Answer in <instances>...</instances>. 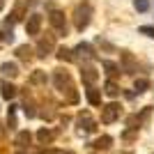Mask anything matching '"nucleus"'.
<instances>
[{
    "instance_id": "nucleus-1",
    "label": "nucleus",
    "mask_w": 154,
    "mask_h": 154,
    "mask_svg": "<svg viewBox=\"0 0 154 154\" xmlns=\"http://www.w3.org/2000/svg\"><path fill=\"white\" fill-rule=\"evenodd\" d=\"M53 83H55V88H58L60 92H67V97H69L71 103L78 101V94H76V90H74V85H71V76H69L64 69H58V71H55Z\"/></svg>"
},
{
    "instance_id": "nucleus-2",
    "label": "nucleus",
    "mask_w": 154,
    "mask_h": 154,
    "mask_svg": "<svg viewBox=\"0 0 154 154\" xmlns=\"http://www.w3.org/2000/svg\"><path fill=\"white\" fill-rule=\"evenodd\" d=\"M92 21V7L88 5V2H83V5L76 7V12H74V26H76V30L83 32L85 28L90 26Z\"/></svg>"
},
{
    "instance_id": "nucleus-3",
    "label": "nucleus",
    "mask_w": 154,
    "mask_h": 154,
    "mask_svg": "<svg viewBox=\"0 0 154 154\" xmlns=\"http://www.w3.org/2000/svg\"><path fill=\"white\" fill-rule=\"evenodd\" d=\"M120 115H122V106H120V103L110 101V103H106V106H101V122L110 124V122H115Z\"/></svg>"
},
{
    "instance_id": "nucleus-4",
    "label": "nucleus",
    "mask_w": 154,
    "mask_h": 154,
    "mask_svg": "<svg viewBox=\"0 0 154 154\" xmlns=\"http://www.w3.org/2000/svg\"><path fill=\"white\" fill-rule=\"evenodd\" d=\"M48 21H51V26L55 28L60 35H67V21H64V14H62V12H58V9H55V12H51Z\"/></svg>"
},
{
    "instance_id": "nucleus-5",
    "label": "nucleus",
    "mask_w": 154,
    "mask_h": 154,
    "mask_svg": "<svg viewBox=\"0 0 154 154\" xmlns=\"http://www.w3.org/2000/svg\"><path fill=\"white\" fill-rule=\"evenodd\" d=\"M39 30H42V16L39 14H30L26 21V32L35 37V35H39Z\"/></svg>"
},
{
    "instance_id": "nucleus-6",
    "label": "nucleus",
    "mask_w": 154,
    "mask_h": 154,
    "mask_svg": "<svg viewBox=\"0 0 154 154\" xmlns=\"http://www.w3.org/2000/svg\"><path fill=\"white\" fill-rule=\"evenodd\" d=\"M81 78H83L85 85H94L97 78H99V74H97V69L92 64H83V67H81Z\"/></svg>"
},
{
    "instance_id": "nucleus-7",
    "label": "nucleus",
    "mask_w": 154,
    "mask_h": 154,
    "mask_svg": "<svg viewBox=\"0 0 154 154\" xmlns=\"http://www.w3.org/2000/svg\"><path fill=\"white\" fill-rule=\"evenodd\" d=\"M76 124H78V129L81 131H85V134H90V131H94V120H92V115L90 113H81L78 115V120H76Z\"/></svg>"
},
{
    "instance_id": "nucleus-8",
    "label": "nucleus",
    "mask_w": 154,
    "mask_h": 154,
    "mask_svg": "<svg viewBox=\"0 0 154 154\" xmlns=\"http://www.w3.org/2000/svg\"><path fill=\"white\" fill-rule=\"evenodd\" d=\"M120 60H122V71H127V74H134L136 69H138V64H136L134 55L129 51H122L120 53Z\"/></svg>"
},
{
    "instance_id": "nucleus-9",
    "label": "nucleus",
    "mask_w": 154,
    "mask_h": 154,
    "mask_svg": "<svg viewBox=\"0 0 154 154\" xmlns=\"http://www.w3.org/2000/svg\"><path fill=\"white\" fill-rule=\"evenodd\" d=\"M51 51H53V37H51V35H48V37H42V39H39V44H37V55H39V58H46Z\"/></svg>"
},
{
    "instance_id": "nucleus-10",
    "label": "nucleus",
    "mask_w": 154,
    "mask_h": 154,
    "mask_svg": "<svg viewBox=\"0 0 154 154\" xmlns=\"http://www.w3.org/2000/svg\"><path fill=\"white\" fill-rule=\"evenodd\" d=\"M85 97H88V101H90L92 106H99V103H101V92L97 90L94 85H88V90H85Z\"/></svg>"
},
{
    "instance_id": "nucleus-11",
    "label": "nucleus",
    "mask_w": 154,
    "mask_h": 154,
    "mask_svg": "<svg viewBox=\"0 0 154 154\" xmlns=\"http://www.w3.org/2000/svg\"><path fill=\"white\" fill-rule=\"evenodd\" d=\"M74 53H78V55H81L83 60H92V58H94V51H92V46H90V44H83V42L76 46V51H74Z\"/></svg>"
},
{
    "instance_id": "nucleus-12",
    "label": "nucleus",
    "mask_w": 154,
    "mask_h": 154,
    "mask_svg": "<svg viewBox=\"0 0 154 154\" xmlns=\"http://www.w3.org/2000/svg\"><path fill=\"white\" fill-rule=\"evenodd\" d=\"M53 138H55V131H51V129H39L37 131V140L42 143V145L53 143Z\"/></svg>"
},
{
    "instance_id": "nucleus-13",
    "label": "nucleus",
    "mask_w": 154,
    "mask_h": 154,
    "mask_svg": "<svg viewBox=\"0 0 154 154\" xmlns=\"http://www.w3.org/2000/svg\"><path fill=\"white\" fill-rule=\"evenodd\" d=\"M110 145H113V138H110V136H101V138H97V140L92 143V147H94V149H101V152L110 149Z\"/></svg>"
},
{
    "instance_id": "nucleus-14",
    "label": "nucleus",
    "mask_w": 154,
    "mask_h": 154,
    "mask_svg": "<svg viewBox=\"0 0 154 154\" xmlns=\"http://www.w3.org/2000/svg\"><path fill=\"white\" fill-rule=\"evenodd\" d=\"M30 140H32L30 131H19V134H16V138H14V145H19V147H26V145H30Z\"/></svg>"
},
{
    "instance_id": "nucleus-15",
    "label": "nucleus",
    "mask_w": 154,
    "mask_h": 154,
    "mask_svg": "<svg viewBox=\"0 0 154 154\" xmlns=\"http://www.w3.org/2000/svg\"><path fill=\"white\" fill-rule=\"evenodd\" d=\"M0 69H2V74H5L7 78H16V76H19V67H16V62H5Z\"/></svg>"
},
{
    "instance_id": "nucleus-16",
    "label": "nucleus",
    "mask_w": 154,
    "mask_h": 154,
    "mask_svg": "<svg viewBox=\"0 0 154 154\" xmlns=\"http://www.w3.org/2000/svg\"><path fill=\"white\" fill-rule=\"evenodd\" d=\"M0 90H2V97H5V99H14V97H16V88H14L12 83H2Z\"/></svg>"
},
{
    "instance_id": "nucleus-17",
    "label": "nucleus",
    "mask_w": 154,
    "mask_h": 154,
    "mask_svg": "<svg viewBox=\"0 0 154 154\" xmlns=\"http://www.w3.org/2000/svg\"><path fill=\"white\" fill-rule=\"evenodd\" d=\"M35 85H42V83H46L48 81V76H46V71H42V69H37L35 74H32V78H30Z\"/></svg>"
},
{
    "instance_id": "nucleus-18",
    "label": "nucleus",
    "mask_w": 154,
    "mask_h": 154,
    "mask_svg": "<svg viewBox=\"0 0 154 154\" xmlns=\"http://www.w3.org/2000/svg\"><path fill=\"white\" fill-rule=\"evenodd\" d=\"M103 92L108 97H117V92H120V88L115 85V81H106V88H103Z\"/></svg>"
},
{
    "instance_id": "nucleus-19",
    "label": "nucleus",
    "mask_w": 154,
    "mask_h": 154,
    "mask_svg": "<svg viewBox=\"0 0 154 154\" xmlns=\"http://www.w3.org/2000/svg\"><path fill=\"white\" fill-rule=\"evenodd\" d=\"M58 58L60 60H64V62H69V60H74V51H71V48H58Z\"/></svg>"
},
{
    "instance_id": "nucleus-20",
    "label": "nucleus",
    "mask_w": 154,
    "mask_h": 154,
    "mask_svg": "<svg viewBox=\"0 0 154 154\" xmlns=\"http://www.w3.org/2000/svg\"><path fill=\"white\" fill-rule=\"evenodd\" d=\"M9 129H16V106H9V117H7Z\"/></svg>"
},
{
    "instance_id": "nucleus-21",
    "label": "nucleus",
    "mask_w": 154,
    "mask_h": 154,
    "mask_svg": "<svg viewBox=\"0 0 154 154\" xmlns=\"http://www.w3.org/2000/svg\"><path fill=\"white\" fill-rule=\"evenodd\" d=\"M147 88H149L147 78H136V92H145Z\"/></svg>"
},
{
    "instance_id": "nucleus-22",
    "label": "nucleus",
    "mask_w": 154,
    "mask_h": 154,
    "mask_svg": "<svg viewBox=\"0 0 154 154\" xmlns=\"http://www.w3.org/2000/svg\"><path fill=\"white\" fill-rule=\"evenodd\" d=\"M30 53H32L30 46H19V48H16V55H19V58H23V60L30 58Z\"/></svg>"
},
{
    "instance_id": "nucleus-23",
    "label": "nucleus",
    "mask_w": 154,
    "mask_h": 154,
    "mask_svg": "<svg viewBox=\"0 0 154 154\" xmlns=\"http://www.w3.org/2000/svg\"><path fill=\"white\" fill-rule=\"evenodd\" d=\"M103 69L108 71V76H115L120 67H117V64H113V62H108V60H103Z\"/></svg>"
},
{
    "instance_id": "nucleus-24",
    "label": "nucleus",
    "mask_w": 154,
    "mask_h": 154,
    "mask_svg": "<svg viewBox=\"0 0 154 154\" xmlns=\"http://www.w3.org/2000/svg\"><path fill=\"white\" fill-rule=\"evenodd\" d=\"M23 113H26V117H30V120H32V117H35V115H37V110H35V106H32V103H23Z\"/></svg>"
},
{
    "instance_id": "nucleus-25",
    "label": "nucleus",
    "mask_w": 154,
    "mask_h": 154,
    "mask_svg": "<svg viewBox=\"0 0 154 154\" xmlns=\"http://www.w3.org/2000/svg\"><path fill=\"white\" fill-rule=\"evenodd\" d=\"M134 5L138 12H147L149 9V0H134Z\"/></svg>"
},
{
    "instance_id": "nucleus-26",
    "label": "nucleus",
    "mask_w": 154,
    "mask_h": 154,
    "mask_svg": "<svg viewBox=\"0 0 154 154\" xmlns=\"http://www.w3.org/2000/svg\"><path fill=\"white\" fill-rule=\"evenodd\" d=\"M140 35H147L154 39V26H140Z\"/></svg>"
},
{
    "instance_id": "nucleus-27",
    "label": "nucleus",
    "mask_w": 154,
    "mask_h": 154,
    "mask_svg": "<svg viewBox=\"0 0 154 154\" xmlns=\"http://www.w3.org/2000/svg\"><path fill=\"white\" fill-rule=\"evenodd\" d=\"M2 7H5V0H0V9H2Z\"/></svg>"
},
{
    "instance_id": "nucleus-28",
    "label": "nucleus",
    "mask_w": 154,
    "mask_h": 154,
    "mask_svg": "<svg viewBox=\"0 0 154 154\" xmlns=\"http://www.w3.org/2000/svg\"><path fill=\"white\" fill-rule=\"evenodd\" d=\"M55 154H71V152H55Z\"/></svg>"
},
{
    "instance_id": "nucleus-29",
    "label": "nucleus",
    "mask_w": 154,
    "mask_h": 154,
    "mask_svg": "<svg viewBox=\"0 0 154 154\" xmlns=\"http://www.w3.org/2000/svg\"><path fill=\"white\" fill-rule=\"evenodd\" d=\"M39 154H44V152H39ZM46 154H48V152H46Z\"/></svg>"
},
{
    "instance_id": "nucleus-30",
    "label": "nucleus",
    "mask_w": 154,
    "mask_h": 154,
    "mask_svg": "<svg viewBox=\"0 0 154 154\" xmlns=\"http://www.w3.org/2000/svg\"><path fill=\"white\" fill-rule=\"evenodd\" d=\"M16 154H23V152H16Z\"/></svg>"
}]
</instances>
